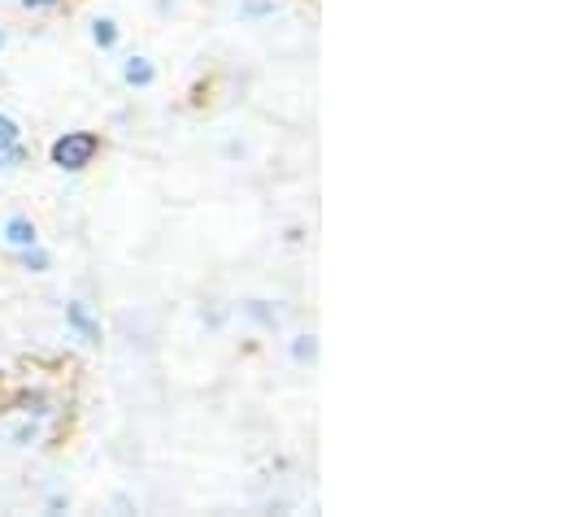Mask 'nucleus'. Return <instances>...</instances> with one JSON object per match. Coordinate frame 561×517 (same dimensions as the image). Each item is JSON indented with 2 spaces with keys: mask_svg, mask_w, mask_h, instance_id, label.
Listing matches in <instances>:
<instances>
[{
  "mask_svg": "<svg viewBox=\"0 0 561 517\" xmlns=\"http://www.w3.org/2000/svg\"><path fill=\"white\" fill-rule=\"evenodd\" d=\"M0 44H4V35H0Z\"/></svg>",
  "mask_w": 561,
  "mask_h": 517,
  "instance_id": "9",
  "label": "nucleus"
},
{
  "mask_svg": "<svg viewBox=\"0 0 561 517\" xmlns=\"http://www.w3.org/2000/svg\"><path fill=\"white\" fill-rule=\"evenodd\" d=\"M92 35H96V44H101V48H110V44L118 39V31H114V22H110V18H105V22H96V26H92Z\"/></svg>",
  "mask_w": 561,
  "mask_h": 517,
  "instance_id": "5",
  "label": "nucleus"
},
{
  "mask_svg": "<svg viewBox=\"0 0 561 517\" xmlns=\"http://www.w3.org/2000/svg\"><path fill=\"white\" fill-rule=\"evenodd\" d=\"M18 161H22V148H18V139H13V143H0V165H4V170H13Z\"/></svg>",
  "mask_w": 561,
  "mask_h": 517,
  "instance_id": "6",
  "label": "nucleus"
},
{
  "mask_svg": "<svg viewBox=\"0 0 561 517\" xmlns=\"http://www.w3.org/2000/svg\"><path fill=\"white\" fill-rule=\"evenodd\" d=\"M127 83H152V66H148V61H144V57H131V61H127Z\"/></svg>",
  "mask_w": 561,
  "mask_h": 517,
  "instance_id": "4",
  "label": "nucleus"
},
{
  "mask_svg": "<svg viewBox=\"0 0 561 517\" xmlns=\"http://www.w3.org/2000/svg\"><path fill=\"white\" fill-rule=\"evenodd\" d=\"M70 322H75V331H79L83 340H101V326L92 322V313H88V305H70Z\"/></svg>",
  "mask_w": 561,
  "mask_h": 517,
  "instance_id": "3",
  "label": "nucleus"
},
{
  "mask_svg": "<svg viewBox=\"0 0 561 517\" xmlns=\"http://www.w3.org/2000/svg\"><path fill=\"white\" fill-rule=\"evenodd\" d=\"M96 148H101V139H96L92 130H66V135L53 143V165H57V170L79 174L83 165H92Z\"/></svg>",
  "mask_w": 561,
  "mask_h": 517,
  "instance_id": "1",
  "label": "nucleus"
},
{
  "mask_svg": "<svg viewBox=\"0 0 561 517\" xmlns=\"http://www.w3.org/2000/svg\"><path fill=\"white\" fill-rule=\"evenodd\" d=\"M22 4H35L39 9V4H53V0H22Z\"/></svg>",
  "mask_w": 561,
  "mask_h": 517,
  "instance_id": "8",
  "label": "nucleus"
},
{
  "mask_svg": "<svg viewBox=\"0 0 561 517\" xmlns=\"http://www.w3.org/2000/svg\"><path fill=\"white\" fill-rule=\"evenodd\" d=\"M4 244H9V249H22V253L35 249V227H31L26 218H9V222H4Z\"/></svg>",
  "mask_w": 561,
  "mask_h": 517,
  "instance_id": "2",
  "label": "nucleus"
},
{
  "mask_svg": "<svg viewBox=\"0 0 561 517\" xmlns=\"http://www.w3.org/2000/svg\"><path fill=\"white\" fill-rule=\"evenodd\" d=\"M13 139H18V127H13V123L0 114V143H13Z\"/></svg>",
  "mask_w": 561,
  "mask_h": 517,
  "instance_id": "7",
  "label": "nucleus"
}]
</instances>
